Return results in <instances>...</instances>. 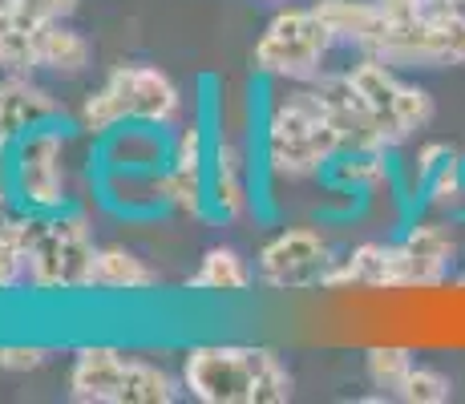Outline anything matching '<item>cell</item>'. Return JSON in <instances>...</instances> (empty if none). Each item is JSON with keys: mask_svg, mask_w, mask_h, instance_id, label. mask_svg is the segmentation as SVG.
Returning <instances> with one entry per match:
<instances>
[{"mask_svg": "<svg viewBox=\"0 0 465 404\" xmlns=\"http://www.w3.org/2000/svg\"><path fill=\"white\" fill-rule=\"evenodd\" d=\"M316 13L324 16L336 41L356 44L361 53H372V44L384 33V21H389L381 0H316Z\"/></svg>", "mask_w": 465, "mask_h": 404, "instance_id": "cell-17", "label": "cell"}, {"mask_svg": "<svg viewBox=\"0 0 465 404\" xmlns=\"http://www.w3.org/2000/svg\"><path fill=\"white\" fill-rule=\"evenodd\" d=\"M344 154V142L324 110L312 81H292L283 94H275L263 122V162L283 182L328 174V166Z\"/></svg>", "mask_w": 465, "mask_h": 404, "instance_id": "cell-2", "label": "cell"}, {"mask_svg": "<svg viewBox=\"0 0 465 404\" xmlns=\"http://www.w3.org/2000/svg\"><path fill=\"white\" fill-rule=\"evenodd\" d=\"M183 392L203 404H288L296 376L267 344H194L178 364Z\"/></svg>", "mask_w": 465, "mask_h": 404, "instance_id": "cell-1", "label": "cell"}, {"mask_svg": "<svg viewBox=\"0 0 465 404\" xmlns=\"http://www.w3.org/2000/svg\"><path fill=\"white\" fill-rule=\"evenodd\" d=\"M41 16L0 0V74H37Z\"/></svg>", "mask_w": 465, "mask_h": 404, "instance_id": "cell-19", "label": "cell"}, {"mask_svg": "<svg viewBox=\"0 0 465 404\" xmlns=\"http://www.w3.org/2000/svg\"><path fill=\"white\" fill-rule=\"evenodd\" d=\"M94 227L85 211L65 206L57 214H37L29 247V287L37 295H77L89 291L94 271Z\"/></svg>", "mask_w": 465, "mask_h": 404, "instance_id": "cell-5", "label": "cell"}, {"mask_svg": "<svg viewBox=\"0 0 465 404\" xmlns=\"http://www.w3.org/2000/svg\"><path fill=\"white\" fill-rule=\"evenodd\" d=\"M372 57L397 69H458L465 65V8L429 0L409 16H389Z\"/></svg>", "mask_w": 465, "mask_h": 404, "instance_id": "cell-6", "label": "cell"}, {"mask_svg": "<svg viewBox=\"0 0 465 404\" xmlns=\"http://www.w3.org/2000/svg\"><path fill=\"white\" fill-rule=\"evenodd\" d=\"M94 65V44L65 21H41L37 33V74L82 77Z\"/></svg>", "mask_w": 465, "mask_h": 404, "instance_id": "cell-18", "label": "cell"}, {"mask_svg": "<svg viewBox=\"0 0 465 404\" xmlns=\"http://www.w3.org/2000/svg\"><path fill=\"white\" fill-rule=\"evenodd\" d=\"M453 154H458V150H453V146H445V142H421V146H417V158H413L417 182H425V178H433L437 170H441V166H445V162H450Z\"/></svg>", "mask_w": 465, "mask_h": 404, "instance_id": "cell-25", "label": "cell"}, {"mask_svg": "<svg viewBox=\"0 0 465 404\" xmlns=\"http://www.w3.org/2000/svg\"><path fill=\"white\" fill-rule=\"evenodd\" d=\"M461 287H465V275H461Z\"/></svg>", "mask_w": 465, "mask_h": 404, "instance_id": "cell-29", "label": "cell"}, {"mask_svg": "<svg viewBox=\"0 0 465 404\" xmlns=\"http://www.w3.org/2000/svg\"><path fill=\"white\" fill-rule=\"evenodd\" d=\"M336 259L340 255L332 251V242L316 227H283L259 247L255 275L272 291H308V287L328 283Z\"/></svg>", "mask_w": 465, "mask_h": 404, "instance_id": "cell-10", "label": "cell"}, {"mask_svg": "<svg viewBox=\"0 0 465 404\" xmlns=\"http://www.w3.org/2000/svg\"><path fill=\"white\" fill-rule=\"evenodd\" d=\"M389 150H344L332 166H328V182L344 186V191H377L389 178Z\"/></svg>", "mask_w": 465, "mask_h": 404, "instance_id": "cell-21", "label": "cell"}, {"mask_svg": "<svg viewBox=\"0 0 465 404\" xmlns=\"http://www.w3.org/2000/svg\"><path fill=\"white\" fill-rule=\"evenodd\" d=\"M65 389L77 404H174L183 397V380L170 368L114 344L77 348Z\"/></svg>", "mask_w": 465, "mask_h": 404, "instance_id": "cell-4", "label": "cell"}, {"mask_svg": "<svg viewBox=\"0 0 465 404\" xmlns=\"http://www.w3.org/2000/svg\"><path fill=\"white\" fill-rule=\"evenodd\" d=\"M413 352L401 344H377L364 356V376L372 380V389H381V397H401L409 372H413Z\"/></svg>", "mask_w": 465, "mask_h": 404, "instance_id": "cell-22", "label": "cell"}, {"mask_svg": "<svg viewBox=\"0 0 465 404\" xmlns=\"http://www.w3.org/2000/svg\"><path fill=\"white\" fill-rule=\"evenodd\" d=\"M211 219L239 222L252 211V182H247V154L235 142L223 138L211 150V186H207Z\"/></svg>", "mask_w": 465, "mask_h": 404, "instance_id": "cell-13", "label": "cell"}, {"mask_svg": "<svg viewBox=\"0 0 465 404\" xmlns=\"http://www.w3.org/2000/svg\"><path fill=\"white\" fill-rule=\"evenodd\" d=\"M332 44L336 37L324 25V16L316 13V5H288L263 25L252 49V65L259 77L283 81V85L312 81L316 74H324Z\"/></svg>", "mask_w": 465, "mask_h": 404, "instance_id": "cell-8", "label": "cell"}, {"mask_svg": "<svg viewBox=\"0 0 465 404\" xmlns=\"http://www.w3.org/2000/svg\"><path fill=\"white\" fill-rule=\"evenodd\" d=\"M453 397V380L441 372V368H429V364H413L409 372L405 389H401L397 400L405 404H445Z\"/></svg>", "mask_w": 465, "mask_h": 404, "instance_id": "cell-23", "label": "cell"}, {"mask_svg": "<svg viewBox=\"0 0 465 404\" xmlns=\"http://www.w3.org/2000/svg\"><path fill=\"white\" fill-rule=\"evenodd\" d=\"M401 247L413 259L417 283L421 287H441L450 280L453 255H458V239H453V231L445 227V222H437V219L409 222L405 235H401Z\"/></svg>", "mask_w": 465, "mask_h": 404, "instance_id": "cell-14", "label": "cell"}, {"mask_svg": "<svg viewBox=\"0 0 465 404\" xmlns=\"http://www.w3.org/2000/svg\"><path fill=\"white\" fill-rule=\"evenodd\" d=\"M441 5H450V8H465V0H441Z\"/></svg>", "mask_w": 465, "mask_h": 404, "instance_id": "cell-27", "label": "cell"}, {"mask_svg": "<svg viewBox=\"0 0 465 404\" xmlns=\"http://www.w3.org/2000/svg\"><path fill=\"white\" fill-rule=\"evenodd\" d=\"M53 360V348L45 344H0V372H37Z\"/></svg>", "mask_w": 465, "mask_h": 404, "instance_id": "cell-24", "label": "cell"}, {"mask_svg": "<svg viewBox=\"0 0 465 404\" xmlns=\"http://www.w3.org/2000/svg\"><path fill=\"white\" fill-rule=\"evenodd\" d=\"M158 271L122 242H105L94 251V271H89V291H114V295H138L154 291Z\"/></svg>", "mask_w": 465, "mask_h": 404, "instance_id": "cell-15", "label": "cell"}, {"mask_svg": "<svg viewBox=\"0 0 465 404\" xmlns=\"http://www.w3.org/2000/svg\"><path fill=\"white\" fill-rule=\"evenodd\" d=\"M344 287H369V291H409L417 283V267L409 259V251L397 242H361L348 255L336 259V267L328 271L324 291H344Z\"/></svg>", "mask_w": 465, "mask_h": 404, "instance_id": "cell-11", "label": "cell"}, {"mask_svg": "<svg viewBox=\"0 0 465 404\" xmlns=\"http://www.w3.org/2000/svg\"><path fill=\"white\" fill-rule=\"evenodd\" d=\"M33 227H37V214L25 211H13L8 219H0V295L29 283Z\"/></svg>", "mask_w": 465, "mask_h": 404, "instance_id": "cell-20", "label": "cell"}, {"mask_svg": "<svg viewBox=\"0 0 465 404\" xmlns=\"http://www.w3.org/2000/svg\"><path fill=\"white\" fill-rule=\"evenodd\" d=\"M57 118H65L61 102L33 74H0V150Z\"/></svg>", "mask_w": 465, "mask_h": 404, "instance_id": "cell-12", "label": "cell"}, {"mask_svg": "<svg viewBox=\"0 0 465 404\" xmlns=\"http://www.w3.org/2000/svg\"><path fill=\"white\" fill-rule=\"evenodd\" d=\"M8 5L25 8L29 16H41V21H69L82 0H8Z\"/></svg>", "mask_w": 465, "mask_h": 404, "instance_id": "cell-26", "label": "cell"}, {"mask_svg": "<svg viewBox=\"0 0 465 404\" xmlns=\"http://www.w3.org/2000/svg\"><path fill=\"white\" fill-rule=\"evenodd\" d=\"M259 280L247 255L231 242H214L203 251L194 275H186V291H207V295H243Z\"/></svg>", "mask_w": 465, "mask_h": 404, "instance_id": "cell-16", "label": "cell"}, {"mask_svg": "<svg viewBox=\"0 0 465 404\" xmlns=\"http://www.w3.org/2000/svg\"><path fill=\"white\" fill-rule=\"evenodd\" d=\"M183 89L166 69L126 61V65H114L94 94H85L77 125L89 138H105L118 125H163L170 130L183 118Z\"/></svg>", "mask_w": 465, "mask_h": 404, "instance_id": "cell-3", "label": "cell"}, {"mask_svg": "<svg viewBox=\"0 0 465 404\" xmlns=\"http://www.w3.org/2000/svg\"><path fill=\"white\" fill-rule=\"evenodd\" d=\"M8 158V191L16 211L25 214H57L69 206V130L57 122H45L16 138L5 150Z\"/></svg>", "mask_w": 465, "mask_h": 404, "instance_id": "cell-7", "label": "cell"}, {"mask_svg": "<svg viewBox=\"0 0 465 404\" xmlns=\"http://www.w3.org/2000/svg\"><path fill=\"white\" fill-rule=\"evenodd\" d=\"M348 81L356 85L364 110H369V118L389 150L417 138V133L433 122V97H429V89L409 81L405 69L389 65V61L372 57V53H364V57L348 69Z\"/></svg>", "mask_w": 465, "mask_h": 404, "instance_id": "cell-9", "label": "cell"}, {"mask_svg": "<svg viewBox=\"0 0 465 404\" xmlns=\"http://www.w3.org/2000/svg\"><path fill=\"white\" fill-rule=\"evenodd\" d=\"M267 5H280V0H267Z\"/></svg>", "mask_w": 465, "mask_h": 404, "instance_id": "cell-28", "label": "cell"}]
</instances>
